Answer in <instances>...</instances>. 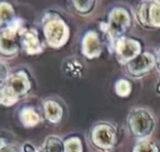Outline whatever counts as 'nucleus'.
Here are the masks:
<instances>
[{"label": "nucleus", "instance_id": "20", "mask_svg": "<svg viewBox=\"0 0 160 152\" xmlns=\"http://www.w3.org/2000/svg\"><path fill=\"white\" fill-rule=\"evenodd\" d=\"M0 152H22V150L16 144L7 143L3 139H0Z\"/></svg>", "mask_w": 160, "mask_h": 152}, {"label": "nucleus", "instance_id": "23", "mask_svg": "<svg viewBox=\"0 0 160 152\" xmlns=\"http://www.w3.org/2000/svg\"><path fill=\"white\" fill-rule=\"evenodd\" d=\"M155 56H156V67H157L158 72L160 73V46L158 47V50H157V52H156Z\"/></svg>", "mask_w": 160, "mask_h": 152}, {"label": "nucleus", "instance_id": "18", "mask_svg": "<svg viewBox=\"0 0 160 152\" xmlns=\"http://www.w3.org/2000/svg\"><path fill=\"white\" fill-rule=\"evenodd\" d=\"M65 152H83L82 142L78 137H70L64 141Z\"/></svg>", "mask_w": 160, "mask_h": 152}, {"label": "nucleus", "instance_id": "8", "mask_svg": "<svg viewBox=\"0 0 160 152\" xmlns=\"http://www.w3.org/2000/svg\"><path fill=\"white\" fill-rule=\"evenodd\" d=\"M113 51L115 53L116 61L125 66L142 53V44L137 39L123 36L115 42Z\"/></svg>", "mask_w": 160, "mask_h": 152}, {"label": "nucleus", "instance_id": "6", "mask_svg": "<svg viewBox=\"0 0 160 152\" xmlns=\"http://www.w3.org/2000/svg\"><path fill=\"white\" fill-rule=\"evenodd\" d=\"M135 18L142 28L148 30L160 29V0H146L138 3Z\"/></svg>", "mask_w": 160, "mask_h": 152}, {"label": "nucleus", "instance_id": "2", "mask_svg": "<svg viewBox=\"0 0 160 152\" xmlns=\"http://www.w3.org/2000/svg\"><path fill=\"white\" fill-rule=\"evenodd\" d=\"M32 82L25 71H19L9 76L3 85L0 86V105L10 107L29 94Z\"/></svg>", "mask_w": 160, "mask_h": 152}, {"label": "nucleus", "instance_id": "22", "mask_svg": "<svg viewBox=\"0 0 160 152\" xmlns=\"http://www.w3.org/2000/svg\"><path fill=\"white\" fill-rule=\"evenodd\" d=\"M22 152H44V151H42V150L35 148L33 144H32V143L27 142V143H24V144H23Z\"/></svg>", "mask_w": 160, "mask_h": 152}, {"label": "nucleus", "instance_id": "4", "mask_svg": "<svg viewBox=\"0 0 160 152\" xmlns=\"http://www.w3.org/2000/svg\"><path fill=\"white\" fill-rule=\"evenodd\" d=\"M128 131L138 140L149 139L156 129V117L150 109L136 107L131 109L126 119Z\"/></svg>", "mask_w": 160, "mask_h": 152}, {"label": "nucleus", "instance_id": "24", "mask_svg": "<svg viewBox=\"0 0 160 152\" xmlns=\"http://www.w3.org/2000/svg\"><path fill=\"white\" fill-rule=\"evenodd\" d=\"M156 92H157L158 95H160V76H159V79H158L157 85H156Z\"/></svg>", "mask_w": 160, "mask_h": 152}, {"label": "nucleus", "instance_id": "17", "mask_svg": "<svg viewBox=\"0 0 160 152\" xmlns=\"http://www.w3.org/2000/svg\"><path fill=\"white\" fill-rule=\"evenodd\" d=\"M114 90L115 94L120 97H128L132 93V84L129 81L125 79H121L114 85Z\"/></svg>", "mask_w": 160, "mask_h": 152}, {"label": "nucleus", "instance_id": "21", "mask_svg": "<svg viewBox=\"0 0 160 152\" xmlns=\"http://www.w3.org/2000/svg\"><path fill=\"white\" fill-rule=\"evenodd\" d=\"M9 68L3 62L0 61V86L3 85V84L7 82V79H9Z\"/></svg>", "mask_w": 160, "mask_h": 152}, {"label": "nucleus", "instance_id": "12", "mask_svg": "<svg viewBox=\"0 0 160 152\" xmlns=\"http://www.w3.org/2000/svg\"><path fill=\"white\" fill-rule=\"evenodd\" d=\"M43 114L48 122L57 123L62 118V107L57 101L47 99L43 103Z\"/></svg>", "mask_w": 160, "mask_h": 152}, {"label": "nucleus", "instance_id": "10", "mask_svg": "<svg viewBox=\"0 0 160 152\" xmlns=\"http://www.w3.org/2000/svg\"><path fill=\"white\" fill-rule=\"evenodd\" d=\"M20 45L29 55H38L44 51V45L36 30L23 25L20 31Z\"/></svg>", "mask_w": 160, "mask_h": 152}, {"label": "nucleus", "instance_id": "1", "mask_svg": "<svg viewBox=\"0 0 160 152\" xmlns=\"http://www.w3.org/2000/svg\"><path fill=\"white\" fill-rule=\"evenodd\" d=\"M133 25V17L125 7H114L108 14L107 21L100 24L108 43L114 49V44L120 38L125 36Z\"/></svg>", "mask_w": 160, "mask_h": 152}, {"label": "nucleus", "instance_id": "3", "mask_svg": "<svg viewBox=\"0 0 160 152\" xmlns=\"http://www.w3.org/2000/svg\"><path fill=\"white\" fill-rule=\"evenodd\" d=\"M42 29L47 44L53 49L64 46L69 40L70 30L57 12H47L42 20Z\"/></svg>", "mask_w": 160, "mask_h": 152}, {"label": "nucleus", "instance_id": "5", "mask_svg": "<svg viewBox=\"0 0 160 152\" xmlns=\"http://www.w3.org/2000/svg\"><path fill=\"white\" fill-rule=\"evenodd\" d=\"M23 21L16 18L10 24L0 30V53L6 56H14L20 47V31Z\"/></svg>", "mask_w": 160, "mask_h": 152}, {"label": "nucleus", "instance_id": "16", "mask_svg": "<svg viewBox=\"0 0 160 152\" xmlns=\"http://www.w3.org/2000/svg\"><path fill=\"white\" fill-rule=\"evenodd\" d=\"M133 152H160L159 147L150 139L138 140L133 148Z\"/></svg>", "mask_w": 160, "mask_h": 152}, {"label": "nucleus", "instance_id": "13", "mask_svg": "<svg viewBox=\"0 0 160 152\" xmlns=\"http://www.w3.org/2000/svg\"><path fill=\"white\" fill-rule=\"evenodd\" d=\"M19 119L25 128H33L41 121V116L34 108L24 107L19 112Z\"/></svg>", "mask_w": 160, "mask_h": 152}, {"label": "nucleus", "instance_id": "7", "mask_svg": "<svg viewBox=\"0 0 160 152\" xmlns=\"http://www.w3.org/2000/svg\"><path fill=\"white\" fill-rule=\"evenodd\" d=\"M91 142L103 151H108L115 147L118 142V132L114 126L108 122H99L90 132Z\"/></svg>", "mask_w": 160, "mask_h": 152}, {"label": "nucleus", "instance_id": "15", "mask_svg": "<svg viewBox=\"0 0 160 152\" xmlns=\"http://www.w3.org/2000/svg\"><path fill=\"white\" fill-rule=\"evenodd\" d=\"M44 152H65L64 141L56 136H49L44 142Z\"/></svg>", "mask_w": 160, "mask_h": 152}, {"label": "nucleus", "instance_id": "14", "mask_svg": "<svg viewBox=\"0 0 160 152\" xmlns=\"http://www.w3.org/2000/svg\"><path fill=\"white\" fill-rule=\"evenodd\" d=\"M16 19L14 9L9 3H0V27H7Z\"/></svg>", "mask_w": 160, "mask_h": 152}, {"label": "nucleus", "instance_id": "11", "mask_svg": "<svg viewBox=\"0 0 160 152\" xmlns=\"http://www.w3.org/2000/svg\"><path fill=\"white\" fill-rule=\"evenodd\" d=\"M81 52L89 60L98 58L102 54V42L96 31L90 30L83 35L81 41Z\"/></svg>", "mask_w": 160, "mask_h": 152}, {"label": "nucleus", "instance_id": "19", "mask_svg": "<svg viewBox=\"0 0 160 152\" xmlns=\"http://www.w3.org/2000/svg\"><path fill=\"white\" fill-rule=\"evenodd\" d=\"M72 3L76 11L79 14H82V16L89 14L94 9V6H96V3L92 1V0H88V1H72Z\"/></svg>", "mask_w": 160, "mask_h": 152}, {"label": "nucleus", "instance_id": "9", "mask_svg": "<svg viewBox=\"0 0 160 152\" xmlns=\"http://www.w3.org/2000/svg\"><path fill=\"white\" fill-rule=\"evenodd\" d=\"M156 67V56L151 52H142L125 65L126 72L133 79H142Z\"/></svg>", "mask_w": 160, "mask_h": 152}]
</instances>
